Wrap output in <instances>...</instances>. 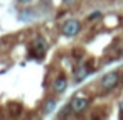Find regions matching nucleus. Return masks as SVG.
Here are the masks:
<instances>
[{"instance_id": "obj_1", "label": "nucleus", "mask_w": 123, "mask_h": 120, "mask_svg": "<svg viewBox=\"0 0 123 120\" xmlns=\"http://www.w3.org/2000/svg\"><path fill=\"white\" fill-rule=\"evenodd\" d=\"M118 81H120V74H118L116 71H110V73H106V74L101 78L99 85H101L103 90L110 91V90H113V88L118 85Z\"/></svg>"}, {"instance_id": "obj_2", "label": "nucleus", "mask_w": 123, "mask_h": 120, "mask_svg": "<svg viewBox=\"0 0 123 120\" xmlns=\"http://www.w3.org/2000/svg\"><path fill=\"white\" fill-rule=\"evenodd\" d=\"M79 31H81V24H79V20H76V19H69V20H66L64 26H62V34H64L66 37H74V36L79 34Z\"/></svg>"}, {"instance_id": "obj_3", "label": "nucleus", "mask_w": 123, "mask_h": 120, "mask_svg": "<svg viewBox=\"0 0 123 120\" xmlns=\"http://www.w3.org/2000/svg\"><path fill=\"white\" fill-rule=\"evenodd\" d=\"M88 105H89V100H88L86 96H81V95L73 96V100H71V103H69L71 110H73V112H76V113L84 112V110L88 108Z\"/></svg>"}, {"instance_id": "obj_4", "label": "nucleus", "mask_w": 123, "mask_h": 120, "mask_svg": "<svg viewBox=\"0 0 123 120\" xmlns=\"http://www.w3.org/2000/svg\"><path fill=\"white\" fill-rule=\"evenodd\" d=\"M34 49H36V53H37V54H44V53H46V49H47V42H46V39L39 36V37L34 41Z\"/></svg>"}, {"instance_id": "obj_5", "label": "nucleus", "mask_w": 123, "mask_h": 120, "mask_svg": "<svg viewBox=\"0 0 123 120\" xmlns=\"http://www.w3.org/2000/svg\"><path fill=\"white\" fill-rule=\"evenodd\" d=\"M52 88H54L56 93H62V91L68 88V80H66L64 76H59V78L54 81V86H52Z\"/></svg>"}, {"instance_id": "obj_6", "label": "nucleus", "mask_w": 123, "mask_h": 120, "mask_svg": "<svg viewBox=\"0 0 123 120\" xmlns=\"http://www.w3.org/2000/svg\"><path fill=\"white\" fill-rule=\"evenodd\" d=\"M88 74H89V68H88V66H79L74 76H76V81H83Z\"/></svg>"}, {"instance_id": "obj_7", "label": "nucleus", "mask_w": 123, "mask_h": 120, "mask_svg": "<svg viewBox=\"0 0 123 120\" xmlns=\"http://www.w3.org/2000/svg\"><path fill=\"white\" fill-rule=\"evenodd\" d=\"M54 108H56V100H54V98H47L46 103H44L42 112H44V113H51V112H54Z\"/></svg>"}, {"instance_id": "obj_8", "label": "nucleus", "mask_w": 123, "mask_h": 120, "mask_svg": "<svg viewBox=\"0 0 123 120\" xmlns=\"http://www.w3.org/2000/svg\"><path fill=\"white\" fill-rule=\"evenodd\" d=\"M98 17H101V14H99V12H94V14H91L88 19H89V20H94V19H98Z\"/></svg>"}, {"instance_id": "obj_9", "label": "nucleus", "mask_w": 123, "mask_h": 120, "mask_svg": "<svg viewBox=\"0 0 123 120\" xmlns=\"http://www.w3.org/2000/svg\"><path fill=\"white\" fill-rule=\"evenodd\" d=\"M20 4H27V2H31V0H19Z\"/></svg>"}, {"instance_id": "obj_10", "label": "nucleus", "mask_w": 123, "mask_h": 120, "mask_svg": "<svg viewBox=\"0 0 123 120\" xmlns=\"http://www.w3.org/2000/svg\"><path fill=\"white\" fill-rule=\"evenodd\" d=\"M120 110H121V112H123V101H121V103H120Z\"/></svg>"}]
</instances>
